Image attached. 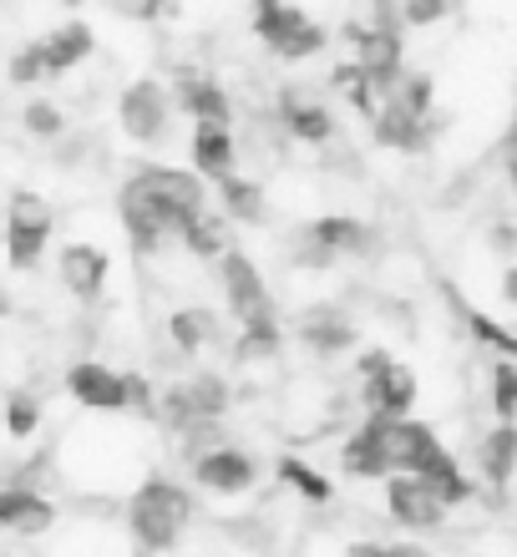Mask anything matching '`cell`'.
<instances>
[{"label": "cell", "instance_id": "1", "mask_svg": "<svg viewBox=\"0 0 517 557\" xmlns=\"http://www.w3.org/2000/svg\"><path fill=\"white\" fill-rule=\"evenodd\" d=\"M198 208H208V188L188 168H168V162H143L118 188V223L133 253H143V259L163 253V244L183 234V223Z\"/></svg>", "mask_w": 517, "mask_h": 557}, {"label": "cell", "instance_id": "2", "mask_svg": "<svg viewBox=\"0 0 517 557\" xmlns=\"http://www.w3.org/2000/svg\"><path fill=\"white\" fill-rule=\"evenodd\" d=\"M193 517H198V502L183 482L173 476H143L137 492L127 497V532H133V543L143 553L163 557V553H177V543L188 537Z\"/></svg>", "mask_w": 517, "mask_h": 557}, {"label": "cell", "instance_id": "3", "mask_svg": "<svg viewBox=\"0 0 517 557\" xmlns=\"http://www.w3.org/2000/svg\"><path fill=\"white\" fill-rule=\"evenodd\" d=\"M341 36L350 41L355 66L366 72V82L385 97V91H391V82L406 72V30H401L396 5H376V11H370V21H345Z\"/></svg>", "mask_w": 517, "mask_h": 557}, {"label": "cell", "instance_id": "4", "mask_svg": "<svg viewBox=\"0 0 517 557\" xmlns=\"http://www.w3.org/2000/svg\"><path fill=\"white\" fill-rule=\"evenodd\" d=\"M254 36L264 41L274 61H310L330 46V26H320L310 11L284 5V0H259L254 5Z\"/></svg>", "mask_w": 517, "mask_h": 557}, {"label": "cell", "instance_id": "5", "mask_svg": "<svg viewBox=\"0 0 517 557\" xmlns=\"http://www.w3.org/2000/svg\"><path fill=\"white\" fill-rule=\"evenodd\" d=\"M51 228H57V213L36 188H15L11 203H5V264L15 274H30V269L46 259V244H51Z\"/></svg>", "mask_w": 517, "mask_h": 557}, {"label": "cell", "instance_id": "6", "mask_svg": "<svg viewBox=\"0 0 517 557\" xmlns=\"http://www.w3.org/2000/svg\"><path fill=\"white\" fill-rule=\"evenodd\" d=\"M219 284H223V305H229V314H234V330L280 320V314H274V294H269L264 274H259V264H254L238 244L219 253Z\"/></svg>", "mask_w": 517, "mask_h": 557}, {"label": "cell", "instance_id": "7", "mask_svg": "<svg viewBox=\"0 0 517 557\" xmlns=\"http://www.w3.org/2000/svg\"><path fill=\"white\" fill-rule=\"evenodd\" d=\"M118 127L122 137H133L137 147H163L173 133V102L158 76H137L118 97Z\"/></svg>", "mask_w": 517, "mask_h": 557}, {"label": "cell", "instance_id": "8", "mask_svg": "<svg viewBox=\"0 0 517 557\" xmlns=\"http://www.w3.org/2000/svg\"><path fill=\"white\" fill-rule=\"evenodd\" d=\"M274 122H280L284 133L295 137V143H310V147H325L341 137V122H335V112H330L315 91L305 87H280L274 91Z\"/></svg>", "mask_w": 517, "mask_h": 557}, {"label": "cell", "instance_id": "9", "mask_svg": "<svg viewBox=\"0 0 517 557\" xmlns=\"http://www.w3.org/2000/svg\"><path fill=\"white\" fill-rule=\"evenodd\" d=\"M57 278L76 305H97L107 294V278H112V253L102 244H91V238H72L57 253Z\"/></svg>", "mask_w": 517, "mask_h": 557}, {"label": "cell", "instance_id": "10", "mask_svg": "<svg viewBox=\"0 0 517 557\" xmlns=\"http://www.w3.org/2000/svg\"><path fill=\"white\" fill-rule=\"evenodd\" d=\"M193 467V482L204 486L208 497H249L254 486H259V461H254L244 446H219V451L198 456V461H188Z\"/></svg>", "mask_w": 517, "mask_h": 557}, {"label": "cell", "instance_id": "11", "mask_svg": "<svg viewBox=\"0 0 517 557\" xmlns=\"http://www.w3.org/2000/svg\"><path fill=\"white\" fill-rule=\"evenodd\" d=\"M416 396H421L416 370L406 360H396V355L370 381H360V406H366V416H381V421H406L416 411Z\"/></svg>", "mask_w": 517, "mask_h": 557}, {"label": "cell", "instance_id": "12", "mask_svg": "<svg viewBox=\"0 0 517 557\" xmlns=\"http://www.w3.org/2000/svg\"><path fill=\"white\" fill-rule=\"evenodd\" d=\"M66 391H72V400L91 416H122L127 411L122 370L102 366V360H72V366H66Z\"/></svg>", "mask_w": 517, "mask_h": 557}, {"label": "cell", "instance_id": "13", "mask_svg": "<svg viewBox=\"0 0 517 557\" xmlns=\"http://www.w3.org/2000/svg\"><path fill=\"white\" fill-rule=\"evenodd\" d=\"M381 451H385V467H391V476H416V471L427 467L431 456L442 451V436H436V425L406 416V421H385Z\"/></svg>", "mask_w": 517, "mask_h": 557}, {"label": "cell", "instance_id": "14", "mask_svg": "<svg viewBox=\"0 0 517 557\" xmlns=\"http://www.w3.org/2000/svg\"><path fill=\"white\" fill-rule=\"evenodd\" d=\"M385 512L411 532H442L446 517H452L442 502L431 497V486L416 482V476H385Z\"/></svg>", "mask_w": 517, "mask_h": 557}, {"label": "cell", "instance_id": "15", "mask_svg": "<svg viewBox=\"0 0 517 557\" xmlns=\"http://www.w3.org/2000/svg\"><path fill=\"white\" fill-rule=\"evenodd\" d=\"M295 335L305 339L315 355L335 360V355L355 350V335H360V324H355L341 305H305V309H299V320H295Z\"/></svg>", "mask_w": 517, "mask_h": 557}, {"label": "cell", "instance_id": "16", "mask_svg": "<svg viewBox=\"0 0 517 557\" xmlns=\"http://www.w3.org/2000/svg\"><path fill=\"white\" fill-rule=\"evenodd\" d=\"M310 238L320 249L341 264V259H370L376 253V228L366 219H355V213H320V219L305 223Z\"/></svg>", "mask_w": 517, "mask_h": 557}, {"label": "cell", "instance_id": "17", "mask_svg": "<svg viewBox=\"0 0 517 557\" xmlns=\"http://www.w3.org/2000/svg\"><path fill=\"white\" fill-rule=\"evenodd\" d=\"M0 528L21 532V537H41V532L57 528V502L21 482H5L0 486Z\"/></svg>", "mask_w": 517, "mask_h": 557}, {"label": "cell", "instance_id": "18", "mask_svg": "<svg viewBox=\"0 0 517 557\" xmlns=\"http://www.w3.org/2000/svg\"><path fill=\"white\" fill-rule=\"evenodd\" d=\"M381 431H385L381 416H366V421L341 441V471L350 482H385V476H391L385 451H381Z\"/></svg>", "mask_w": 517, "mask_h": 557}, {"label": "cell", "instance_id": "19", "mask_svg": "<svg viewBox=\"0 0 517 557\" xmlns=\"http://www.w3.org/2000/svg\"><path fill=\"white\" fill-rule=\"evenodd\" d=\"M36 46H41L46 76H66L97 51V30H91L87 21H61V26H51Z\"/></svg>", "mask_w": 517, "mask_h": 557}, {"label": "cell", "instance_id": "20", "mask_svg": "<svg viewBox=\"0 0 517 557\" xmlns=\"http://www.w3.org/2000/svg\"><path fill=\"white\" fill-rule=\"evenodd\" d=\"M431 133H436L431 117H411V112H401V107L385 102V97H381V107H376V117H370V137L381 147H391V152H427Z\"/></svg>", "mask_w": 517, "mask_h": 557}, {"label": "cell", "instance_id": "21", "mask_svg": "<svg viewBox=\"0 0 517 557\" xmlns=\"http://www.w3.org/2000/svg\"><path fill=\"white\" fill-rule=\"evenodd\" d=\"M188 158H193L188 173L198 177V183H204V177L223 183L229 173H238V137H234V127H193Z\"/></svg>", "mask_w": 517, "mask_h": 557}, {"label": "cell", "instance_id": "22", "mask_svg": "<svg viewBox=\"0 0 517 557\" xmlns=\"http://www.w3.org/2000/svg\"><path fill=\"white\" fill-rule=\"evenodd\" d=\"M168 339H173V350L183 355V360H198V350H208V345L223 339V324L208 305H177L173 314H168Z\"/></svg>", "mask_w": 517, "mask_h": 557}, {"label": "cell", "instance_id": "23", "mask_svg": "<svg viewBox=\"0 0 517 557\" xmlns=\"http://www.w3.org/2000/svg\"><path fill=\"white\" fill-rule=\"evenodd\" d=\"M416 482H427V486H431V497L442 502L446 512H452V507H467V502H477V482L467 476V471H461V461H457L452 451H446V446H442L436 456H431L427 467L416 471Z\"/></svg>", "mask_w": 517, "mask_h": 557}, {"label": "cell", "instance_id": "24", "mask_svg": "<svg viewBox=\"0 0 517 557\" xmlns=\"http://www.w3.org/2000/svg\"><path fill=\"white\" fill-rule=\"evenodd\" d=\"M219 219L223 223H244V228H259V223H269L264 188H259L254 177H244V173H229L219 183Z\"/></svg>", "mask_w": 517, "mask_h": 557}, {"label": "cell", "instance_id": "25", "mask_svg": "<svg viewBox=\"0 0 517 557\" xmlns=\"http://www.w3.org/2000/svg\"><path fill=\"white\" fill-rule=\"evenodd\" d=\"M513 461H517V431L513 425H492L482 446H477V471H482V482L507 497V486H513Z\"/></svg>", "mask_w": 517, "mask_h": 557}, {"label": "cell", "instance_id": "26", "mask_svg": "<svg viewBox=\"0 0 517 557\" xmlns=\"http://www.w3.org/2000/svg\"><path fill=\"white\" fill-rule=\"evenodd\" d=\"M183 396H188L198 421H223L229 406H234V385L223 381V370H193L183 381Z\"/></svg>", "mask_w": 517, "mask_h": 557}, {"label": "cell", "instance_id": "27", "mask_svg": "<svg viewBox=\"0 0 517 557\" xmlns=\"http://www.w3.org/2000/svg\"><path fill=\"white\" fill-rule=\"evenodd\" d=\"M183 249L193 253V259H213L219 264V253L223 249H234V238H229V223L219 219V208L208 203V208H198L188 223H183Z\"/></svg>", "mask_w": 517, "mask_h": 557}, {"label": "cell", "instance_id": "28", "mask_svg": "<svg viewBox=\"0 0 517 557\" xmlns=\"http://www.w3.org/2000/svg\"><path fill=\"white\" fill-rule=\"evenodd\" d=\"M280 486H290L299 502H310V507H330L335 502V482H330L320 467L310 461H299V456H280Z\"/></svg>", "mask_w": 517, "mask_h": 557}, {"label": "cell", "instance_id": "29", "mask_svg": "<svg viewBox=\"0 0 517 557\" xmlns=\"http://www.w3.org/2000/svg\"><path fill=\"white\" fill-rule=\"evenodd\" d=\"M385 102H396L401 112H411V117H431V102H436V76L421 72V66H406V72L391 82Z\"/></svg>", "mask_w": 517, "mask_h": 557}, {"label": "cell", "instance_id": "30", "mask_svg": "<svg viewBox=\"0 0 517 557\" xmlns=\"http://www.w3.org/2000/svg\"><path fill=\"white\" fill-rule=\"evenodd\" d=\"M330 87L341 91L345 102L355 107V112H360V117H376V107H381V91L370 87L366 82V72H360V66H355V61H341V66H335V72H330Z\"/></svg>", "mask_w": 517, "mask_h": 557}, {"label": "cell", "instance_id": "31", "mask_svg": "<svg viewBox=\"0 0 517 557\" xmlns=\"http://www.w3.org/2000/svg\"><path fill=\"white\" fill-rule=\"evenodd\" d=\"M46 411H41V396L36 391H5V436L11 441H30L41 431Z\"/></svg>", "mask_w": 517, "mask_h": 557}, {"label": "cell", "instance_id": "32", "mask_svg": "<svg viewBox=\"0 0 517 557\" xmlns=\"http://www.w3.org/2000/svg\"><path fill=\"white\" fill-rule=\"evenodd\" d=\"M21 127H26L30 137H41V143H57V137L66 133V112H61L57 102H46V97H30V102L21 107Z\"/></svg>", "mask_w": 517, "mask_h": 557}, {"label": "cell", "instance_id": "33", "mask_svg": "<svg viewBox=\"0 0 517 557\" xmlns=\"http://www.w3.org/2000/svg\"><path fill=\"white\" fill-rule=\"evenodd\" d=\"M461 314H467V335L482 339V345L492 350V360H513L517 339L503 330V320H492V314H482V309H461Z\"/></svg>", "mask_w": 517, "mask_h": 557}, {"label": "cell", "instance_id": "34", "mask_svg": "<svg viewBox=\"0 0 517 557\" xmlns=\"http://www.w3.org/2000/svg\"><path fill=\"white\" fill-rule=\"evenodd\" d=\"M492 416L497 425H513V411H517V370L513 360H492Z\"/></svg>", "mask_w": 517, "mask_h": 557}, {"label": "cell", "instance_id": "35", "mask_svg": "<svg viewBox=\"0 0 517 557\" xmlns=\"http://www.w3.org/2000/svg\"><path fill=\"white\" fill-rule=\"evenodd\" d=\"M284 253H290V264L295 269H305V274H320V269H330L335 264V259H330L325 249H320V244H315L310 238V228H305V223H299L295 234H290V244H284Z\"/></svg>", "mask_w": 517, "mask_h": 557}, {"label": "cell", "instance_id": "36", "mask_svg": "<svg viewBox=\"0 0 517 557\" xmlns=\"http://www.w3.org/2000/svg\"><path fill=\"white\" fill-rule=\"evenodd\" d=\"M41 76H46L41 46L26 41V46H21V51L11 57V66H5V82H11V87H30V82H41Z\"/></svg>", "mask_w": 517, "mask_h": 557}, {"label": "cell", "instance_id": "37", "mask_svg": "<svg viewBox=\"0 0 517 557\" xmlns=\"http://www.w3.org/2000/svg\"><path fill=\"white\" fill-rule=\"evenodd\" d=\"M122 385H127V411L143 416V421H152V406H158V396H152V385L143 370H122Z\"/></svg>", "mask_w": 517, "mask_h": 557}, {"label": "cell", "instance_id": "38", "mask_svg": "<svg viewBox=\"0 0 517 557\" xmlns=\"http://www.w3.org/2000/svg\"><path fill=\"white\" fill-rule=\"evenodd\" d=\"M446 0H406V5H396V15H401V30L406 26H436V21H446Z\"/></svg>", "mask_w": 517, "mask_h": 557}, {"label": "cell", "instance_id": "39", "mask_svg": "<svg viewBox=\"0 0 517 557\" xmlns=\"http://www.w3.org/2000/svg\"><path fill=\"white\" fill-rule=\"evenodd\" d=\"M385 360H391V350H381V345H376V350H360V355H355V375H360V381H370Z\"/></svg>", "mask_w": 517, "mask_h": 557}, {"label": "cell", "instance_id": "40", "mask_svg": "<svg viewBox=\"0 0 517 557\" xmlns=\"http://www.w3.org/2000/svg\"><path fill=\"white\" fill-rule=\"evenodd\" d=\"M381 557H436V553H427L421 543H385Z\"/></svg>", "mask_w": 517, "mask_h": 557}, {"label": "cell", "instance_id": "41", "mask_svg": "<svg viewBox=\"0 0 517 557\" xmlns=\"http://www.w3.org/2000/svg\"><path fill=\"white\" fill-rule=\"evenodd\" d=\"M492 249L503 253V259L513 253V223H497V228H492Z\"/></svg>", "mask_w": 517, "mask_h": 557}, {"label": "cell", "instance_id": "42", "mask_svg": "<svg viewBox=\"0 0 517 557\" xmlns=\"http://www.w3.org/2000/svg\"><path fill=\"white\" fill-rule=\"evenodd\" d=\"M381 547L385 543H350L345 547V557H381Z\"/></svg>", "mask_w": 517, "mask_h": 557}, {"label": "cell", "instance_id": "43", "mask_svg": "<svg viewBox=\"0 0 517 557\" xmlns=\"http://www.w3.org/2000/svg\"><path fill=\"white\" fill-rule=\"evenodd\" d=\"M0 314H5V299H0Z\"/></svg>", "mask_w": 517, "mask_h": 557}]
</instances>
